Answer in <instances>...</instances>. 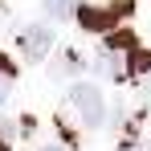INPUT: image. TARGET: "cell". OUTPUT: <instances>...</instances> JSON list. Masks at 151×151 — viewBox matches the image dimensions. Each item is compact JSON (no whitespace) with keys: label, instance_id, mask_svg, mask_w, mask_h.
I'll return each mask as SVG.
<instances>
[{"label":"cell","instance_id":"cell-10","mask_svg":"<svg viewBox=\"0 0 151 151\" xmlns=\"http://www.w3.org/2000/svg\"><path fill=\"white\" fill-rule=\"evenodd\" d=\"M147 94H151V86H147Z\"/></svg>","mask_w":151,"mask_h":151},{"label":"cell","instance_id":"cell-9","mask_svg":"<svg viewBox=\"0 0 151 151\" xmlns=\"http://www.w3.org/2000/svg\"><path fill=\"white\" fill-rule=\"evenodd\" d=\"M41 151H61V147H57V143H49V147H41Z\"/></svg>","mask_w":151,"mask_h":151},{"label":"cell","instance_id":"cell-3","mask_svg":"<svg viewBox=\"0 0 151 151\" xmlns=\"http://www.w3.org/2000/svg\"><path fill=\"white\" fill-rule=\"evenodd\" d=\"M65 102H70V110H74V119H78L82 127H102L106 106H102L98 86H90V82H74L70 94H65Z\"/></svg>","mask_w":151,"mask_h":151},{"label":"cell","instance_id":"cell-4","mask_svg":"<svg viewBox=\"0 0 151 151\" xmlns=\"http://www.w3.org/2000/svg\"><path fill=\"white\" fill-rule=\"evenodd\" d=\"M17 49L25 61H41V57H49L53 53V25L45 21H37V25H25L17 33Z\"/></svg>","mask_w":151,"mask_h":151},{"label":"cell","instance_id":"cell-6","mask_svg":"<svg viewBox=\"0 0 151 151\" xmlns=\"http://www.w3.org/2000/svg\"><path fill=\"white\" fill-rule=\"evenodd\" d=\"M12 82H17V65L0 53V106H4V98L12 94Z\"/></svg>","mask_w":151,"mask_h":151},{"label":"cell","instance_id":"cell-1","mask_svg":"<svg viewBox=\"0 0 151 151\" xmlns=\"http://www.w3.org/2000/svg\"><path fill=\"white\" fill-rule=\"evenodd\" d=\"M98 70H102L106 78H114V82L147 78V74H151V53L139 45V37H135V33L114 29V33H106V41H102Z\"/></svg>","mask_w":151,"mask_h":151},{"label":"cell","instance_id":"cell-5","mask_svg":"<svg viewBox=\"0 0 151 151\" xmlns=\"http://www.w3.org/2000/svg\"><path fill=\"white\" fill-rule=\"evenodd\" d=\"M82 0H45V17L49 21H78Z\"/></svg>","mask_w":151,"mask_h":151},{"label":"cell","instance_id":"cell-8","mask_svg":"<svg viewBox=\"0 0 151 151\" xmlns=\"http://www.w3.org/2000/svg\"><path fill=\"white\" fill-rule=\"evenodd\" d=\"M123 151H151V143H135V147H123Z\"/></svg>","mask_w":151,"mask_h":151},{"label":"cell","instance_id":"cell-7","mask_svg":"<svg viewBox=\"0 0 151 151\" xmlns=\"http://www.w3.org/2000/svg\"><path fill=\"white\" fill-rule=\"evenodd\" d=\"M0 151H12V135H8L4 123H0Z\"/></svg>","mask_w":151,"mask_h":151},{"label":"cell","instance_id":"cell-2","mask_svg":"<svg viewBox=\"0 0 151 151\" xmlns=\"http://www.w3.org/2000/svg\"><path fill=\"white\" fill-rule=\"evenodd\" d=\"M135 0H110V4H82L78 8V25L90 33H114L123 17H131Z\"/></svg>","mask_w":151,"mask_h":151}]
</instances>
